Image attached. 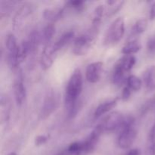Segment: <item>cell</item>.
Masks as SVG:
<instances>
[{"label": "cell", "mask_w": 155, "mask_h": 155, "mask_svg": "<svg viewBox=\"0 0 155 155\" xmlns=\"http://www.w3.org/2000/svg\"><path fill=\"white\" fill-rule=\"evenodd\" d=\"M98 33V27L93 26L90 30L76 38L73 45V53L76 55L86 54L96 40Z\"/></svg>", "instance_id": "cell-1"}, {"label": "cell", "mask_w": 155, "mask_h": 155, "mask_svg": "<svg viewBox=\"0 0 155 155\" xmlns=\"http://www.w3.org/2000/svg\"><path fill=\"white\" fill-rule=\"evenodd\" d=\"M83 90V76L79 68L74 70L66 89L65 104L67 107L78 101L79 96Z\"/></svg>", "instance_id": "cell-2"}, {"label": "cell", "mask_w": 155, "mask_h": 155, "mask_svg": "<svg viewBox=\"0 0 155 155\" xmlns=\"http://www.w3.org/2000/svg\"><path fill=\"white\" fill-rule=\"evenodd\" d=\"M121 132L117 139V144L122 149H127L130 148L134 142L137 136L134 118L130 117L125 119L121 126Z\"/></svg>", "instance_id": "cell-3"}, {"label": "cell", "mask_w": 155, "mask_h": 155, "mask_svg": "<svg viewBox=\"0 0 155 155\" xmlns=\"http://www.w3.org/2000/svg\"><path fill=\"white\" fill-rule=\"evenodd\" d=\"M125 33V22L123 18H117L112 22L105 35L104 44L113 45L120 41Z\"/></svg>", "instance_id": "cell-4"}, {"label": "cell", "mask_w": 155, "mask_h": 155, "mask_svg": "<svg viewBox=\"0 0 155 155\" xmlns=\"http://www.w3.org/2000/svg\"><path fill=\"white\" fill-rule=\"evenodd\" d=\"M60 95L57 91L51 90L45 95L42 104L41 117L42 119H46L54 111H55L59 105Z\"/></svg>", "instance_id": "cell-5"}, {"label": "cell", "mask_w": 155, "mask_h": 155, "mask_svg": "<svg viewBox=\"0 0 155 155\" xmlns=\"http://www.w3.org/2000/svg\"><path fill=\"white\" fill-rule=\"evenodd\" d=\"M124 120V117L122 114L118 111H114L109 114L100 124L102 127L104 132H110L121 127Z\"/></svg>", "instance_id": "cell-6"}, {"label": "cell", "mask_w": 155, "mask_h": 155, "mask_svg": "<svg viewBox=\"0 0 155 155\" xmlns=\"http://www.w3.org/2000/svg\"><path fill=\"white\" fill-rule=\"evenodd\" d=\"M104 130L101 124H98L89 135L86 140L83 141V154L92 152L96 147L100 137L102 135Z\"/></svg>", "instance_id": "cell-7"}, {"label": "cell", "mask_w": 155, "mask_h": 155, "mask_svg": "<svg viewBox=\"0 0 155 155\" xmlns=\"http://www.w3.org/2000/svg\"><path fill=\"white\" fill-rule=\"evenodd\" d=\"M103 63L101 61L89 64L86 70V79L90 83H96L100 80L102 74Z\"/></svg>", "instance_id": "cell-8"}, {"label": "cell", "mask_w": 155, "mask_h": 155, "mask_svg": "<svg viewBox=\"0 0 155 155\" xmlns=\"http://www.w3.org/2000/svg\"><path fill=\"white\" fill-rule=\"evenodd\" d=\"M32 12H33L32 6L29 4H25L22 7L20 8V9L17 12L15 17H14V28L15 30H18V29L21 28L26 21V20L27 19V18L31 15Z\"/></svg>", "instance_id": "cell-9"}, {"label": "cell", "mask_w": 155, "mask_h": 155, "mask_svg": "<svg viewBox=\"0 0 155 155\" xmlns=\"http://www.w3.org/2000/svg\"><path fill=\"white\" fill-rule=\"evenodd\" d=\"M55 53L53 45L48 43L45 45L40 57V64L44 71L48 70L53 64Z\"/></svg>", "instance_id": "cell-10"}, {"label": "cell", "mask_w": 155, "mask_h": 155, "mask_svg": "<svg viewBox=\"0 0 155 155\" xmlns=\"http://www.w3.org/2000/svg\"><path fill=\"white\" fill-rule=\"evenodd\" d=\"M14 95L17 104L21 105L26 98V89L21 76H18L14 84Z\"/></svg>", "instance_id": "cell-11"}, {"label": "cell", "mask_w": 155, "mask_h": 155, "mask_svg": "<svg viewBox=\"0 0 155 155\" xmlns=\"http://www.w3.org/2000/svg\"><path fill=\"white\" fill-rule=\"evenodd\" d=\"M143 83L148 91L155 90V65L148 67L143 73Z\"/></svg>", "instance_id": "cell-12"}, {"label": "cell", "mask_w": 155, "mask_h": 155, "mask_svg": "<svg viewBox=\"0 0 155 155\" xmlns=\"http://www.w3.org/2000/svg\"><path fill=\"white\" fill-rule=\"evenodd\" d=\"M119 100V98H114V99L110 100V101H105L104 103H101V104L97 107V108L95 109V113H94V116L95 118H98L101 116L104 115V114L107 113L110 110H111L112 109L114 108L115 107L117 104V101Z\"/></svg>", "instance_id": "cell-13"}, {"label": "cell", "mask_w": 155, "mask_h": 155, "mask_svg": "<svg viewBox=\"0 0 155 155\" xmlns=\"http://www.w3.org/2000/svg\"><path fill=\"white\" fill-rule=\"evenodd\" d=\"M136 63V58L134 55H124L118 60L115 67L120 68L124 72L127 73L135 66Z\"/></svg>", "instance_id": "cell-14"}, {"label": "cell", "mask_w": 155, "mask_h": 155, "mask_svg": "<svg viewBox=\"0 0 155 155\" xmlns=\"http://www.w3.org/2000/svg\"><path fill=\"white\" fill-rule=\"evenodd\" d=\"M75 33L74 31H68L65 32L61 36V37L53 44V47H54V51L57 52L58 50L61 49L62 48L65 46L68 43H69L71 40L74 38Z\"/></svg>", "instance_id": "cell-15"}, {"label": "cell", "mask_w": 155, "mask_h": 155, "mask_svg": "<svg viewBox=\"0 0 155 155\" xmlns=\"http://www.w3.org/2000/svg\"><path fill=\"white\" fill-rule=\"evenodd\" d=\"M63 13L64 11L61 8H47L43 12V17L50 24H53L61 18Z\"/></svg>", "instance_id": "cell-16"}, {"label": "cell", "mask_w": 155, "mask_h": 155, "mask_svg": "<svg viewBox=\"0 0 155 155\" xmlns=\"http://www.w3.org/2000/svg\"><path fill=\"white\" fill-rule=\"evenodd\" d=\"M1 120L2 122L8 121L10 117V110H11V103L8 97L6 95H2L1 101Z\"/></svg>", "instance_id": "cell-17"}, {"label": "cell", "mask_w": 155, "mask_h": 155, "mask_svg": "<svg viewBox=\"0 0 155 155\" xmlns=\"http://www.w3.org/2000/svg\"><path fill=\"white\" fill-rule=\"evenodd\" d=\"M141 48H142V45L137 40L134 39V40L127 42L124 45L122 49V53L124 55H129V54L133 55L139 51H140Z\"/></svg>", "instance_id": "cell-18"}, {"label": "cell", "mask_w": 155, "mask_h": 155, "mask_svg": "<svg viewBox=\"0 0 155 155\" xmlns=\"http://www.w3.org/2000/svg\"><path fill=\"white\" fill-rule=\"evenodd\" d=\"M126 74L123 70L117 67L114 66V70L113 74H112V82L116 86H121L124 84L126 80Z\"/></svg>", "instance_id": "cell-19"}, {"label": "cell", "mask_w": 155, "mask_h": 155, "mask_svg": "<svg viewBox=\"0 0 155 155\" xmlns=\"http://www.w3.org/2000/svg\"><path fill=\"white\" fill-rule=\"evenodd\" d=\"M54 33H55V27H54V24L49 23L44 27L43 30H42V40L47 45L49 43L51 39L53 38Z\"/></svg>", "instance_id": "cell-20"}, {"label": "cell", "mask_w": 155, "mask_h": 155, "mask_svg": "<svg viewBox=\"0 0 155 155\" xmlns=\"http://www.w3.org/2000/svg\"><path fill=\"white\" fill-rule=\"evenodd\" d=\"M127 86L133 91H139L142 86V81L136 75L129 76L127 80Z\"/></svg>", "instance_id": "cell-21"}, {"label": "cell", "mask_w": 155, "mask_h": 155, "mask_svg": "<svg viewBox=\"0 0 155 155\" xmlns=\"http://www.w3.org/2000/svg\"><path fill=\"white\" fill-rule=\"evenodd\" d=\"M104 7L103 5H98L94 10L93 14H92V24L93 26H96L98 27L100 22L101 21L103 15H104Z\"/></svg>", "instance_id": "cell-22"}, {"label": "cell", "mask_w": 155, "mask_h": 155, "mask_svg": "<svg viewBox=\"0 0 155 155\" xmlns=\"http://www.w3.org/2000/svg\"><path fill=\"white\" fill-rule=\"evenodd\" d=\"M68 151L71 155H82L83 154V142H76L71 143L68 147Z\"/></svg>", "instance_id": "cell-23"}, {"label": "cell", "mask_w": 155, "mask_h": 155, "mask_svg": "<svg viewBox=\"0 0 155 155\" xmlns=\"http://www.w3.org/2000/svg\"><path fill=\"white\" fill-rule=\"evenodd\" d=\"M148 22L146 18H141L138 20L133 27V32L136 34H141L146 30Z\"/></svg>", "instance_id": "cell-24"}, {"label": "cell", "mask_w": 155, "mask_h": 155, "mask_svg": "<svg viewBox=\"0 0 155 155\" xmlns=\"http://www.w3.org/2000/svg\"><path fill=\"white\" fill-rule=\"evenodd\" d=\"M124 2H125L124 1H115V0H113V1H107V4L110 7V8L109 9L108 13H107V15L112 16L114 14H116L123 7Z\"/></svg>", "instance_id": "cell-25"}, {"label": "cell", "mask_w": 155, "mask_h": 155, "mask_svg": "<svg viewBox=\"0 0 155 155\" xmlns=\"http://www.w3.org/2000/svg\"><path fill=\"white\" fill-rule=\"evenodd\" d=\"M5 45L8 51H13L18 48V45L17 43V39L15 35L12 33L8 35L7 38H6Z\"/></svg>", "instance_id": "cell-26"}, {"label": "cell", "mask_w": 155, "mask_h": 155, "mask_svg": "<svg viewBox=\"0 0 155 155\" xmlns=\"http://www.w3.org/2000/svg\"><path fill=\"white\" fill-rule=\"evenodd\" d=\"M68 5L69 7L73 8L75 10L77 11H82L83 8H84V5H85V2L82 1V0H75V1H70L68 2Z\"/></svg>", "instance_id": "cell-27"}, {"label": "cell", "mask_w": 155, "mask_h": 155, "mask_svg": "<svg viewBox=\"0 0 155 155\" xmlns=\"http://www.w3.org/2000/svg\"><path fill=\"white\" fill-rule=\"evenodd\" d=\"M49 139V136L47 135H39L35 138L34 144L36 146H41L47 142V141Z\"/></svg>", "instance_id": "cell-28"}, {"label": "cell", "mask_w": 155, "mask_h": 155, "mask_svg": "<svg viewBox=\"0 0 155 155\" xmlns=\"http://www.w3.org/2000/svg\"><path fill=\"white\" fill-rule=\"evenodd\" d=\"M131 89L128 87V86H125L123 89V92H122V95H121V98L124 101H127V100H129V98H130L131 96Z\"/></svg>", "instance_id": "cell-29"}, {"label": "cell", "mask_w": 155, "mask_h": 155, "mask_svg": "<svg viewBox=\"0 0 155 155\" xmlns=\"http://www.w3.org/2000/svg\"><path fill=\"white\" fill-rule=\"evenodd\" d=\"M147 47H148V51L152 53H155V36L154 37H151L148 39Z\"/></svg>", "instance_id": "cell-30"}, {"label": "cell", "mask_w": 155, "mask_h": 155, "mask_svg": "<svg viewBox=\"0 0 155 155\" xmlns=\"http://www.w3.org/2000/svg\"><path fill=\"white\" fill-rule=\"evenodd\" d=\"M149 18L151 20L155 19V2L151 5V9H150V14H149Z\"/></svg>", "instance_id": "cell-31"}, {"label": "cell", "mask_w": 155, "mask_h": 155, "mask_svg": "<svg viewBox=\"0 0 155 155\" xmlns=\"http://www.w3.org/2000/svg\"><path fill=\"white\" fill-rule=\"evenodd\" d=\"M150 140L151 141V142H155V125L152 127L151 130V133H150Z\"/></svg>", "instance_id": "cell-32"}, {"label": "cell", "mask_w": 155, "mask_h": 155, "mask_svg": "<svg viewBox=\"0 0 155 155\" xmlns=\"http://www.w3.org/2000/svg\"><path fill=\"white\" fill-rule=\"evenodd\" d=\"M127 155H140V151L139 149H133L128 152Z\"/></svg>", "instance_id": "cell-33"}, {"label": "cell", "mask_w": 155, "mask_h": 155, "mask_svg": "<svg viewBox=\"0 0 155 155\" xmlns=\"http://www.w3.org/2000/svg\"><path fill=\"white\" fill-rule=\"evenodd\" d=\"M54 155H71V154H70L69 152H68V149H67V148H66V149L63 150V151H60V152L57 153V154H54Z\"/></svg>", "instance_id": "cell-34"}, {"label": "cell", "mask_w": 155, "mask_h": 155, "mask_svg": "<svg viewBox=\"0 0 155 155\" xmlns=\"http://www.w3.org/2000/svg\"><path fill=\"white\" fill-rule=\"evenodd\" d=\"M151 155H155V142H153L151 145Z\"/></svg>", "instance_id": "cell-35"}, {"label": "cell", "mask_w": 155, "mask_h": 155, "mask_svg": "<svg viewBox=\"0 0 155 155\" xmlns=\"http://www.w3.org/2000/svg\"><path fill=\"white\" fill-rule=\"evenodd\" d=\"M8 155H17V154L15 152H12V153H10V154H8Z\"/></svg>", "instance_id": "cell-36"}]
</instances>
